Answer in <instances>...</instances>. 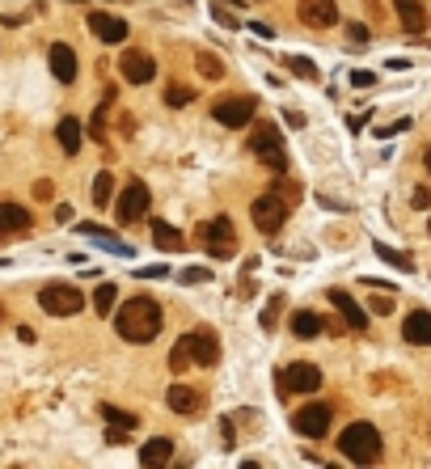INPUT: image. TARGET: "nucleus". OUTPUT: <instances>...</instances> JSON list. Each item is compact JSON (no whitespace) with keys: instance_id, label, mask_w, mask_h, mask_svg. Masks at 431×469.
<instances>
[{"instance_id":"1","label":"nucleus","mask_w":431,"mask_h":469,"mask_svg":"<svg viewBox=\"0 0 431 469\" xmlns=\"http://www.w3.org/2000/svg\"><path fill=\"white\" fill-rule=\"evenodd\" d=\"M161 326H165V313L152 296H132L114 317V330L123 342H152L161 334Z\"/></svg>"},{"instance_id":"2","label":"nucleus","mask_w":431,"mask_h":469,"mask_svg":"<svg viewBox=\"0 0 431 469\" xmlns=\"http://www.w3.org/2000/svg\"><path fill=\"white\" fill-rule=\"evenodd\" d=\"M338 453L351 461V465H376L380 461V431L372 423H351L343 435H338Z\"/></svg>"},{"instance_id":"3","label":"nucleus","mask_w":431,"mask_h":469,"mask_svg":"<svg viewBox=\"0 0 431 469\" xmlns=\"http://www.w3.org/2000/svg\"><path fill=\"white\" fill-rule=\"evenodd\" d=\"M190 359H199L203 368H212V364L220 359V342H216L212 330H195V334H182V338H177L169 364H173V368H186Z\"/></svg>"},{"instance_id":"4","label":"nucleus","mask_w":431,"mask_h":469,"mask_svg":"<svg viewBox=\"0 0 431 469\" xmlns=\"http://www.w3.org/2000/svg\"><path fill=\"white\" fill-rule=\"evenodd\" d=\"M199 237H203V245H208L212 258H228L237 250V229H233L228 216H212L208 225H199Z\"/></svg>"},{"instance_id":"5","label":"nucleus","mask_w":431,"mask_h":469,"mask_svg":"<svg viewBox=\"0 0 431 469\" xmlns=\"http://www.w3.org/2000/svg\"><path fill=\"white\" fill-rule=\"evenodd\" d=\"M249 148H254V157H258L267 169H275V174H284V169H288L284 140H279V131H275V127H267V123H262V127L249 136Z\"/></svg>"},{"instance_id":"6","label":"nucleus","mask_w":431,"mask_h":469,"mask_svg":"<svg viewBox=\"0 0 431 469\" xmlns=\"http://www.w3.org/2000/svg\"><path fill=\"white\" fill-rule=\"evenodd\" d=\"M38 305H42L51 317H72V313L85 309V296L76 292L72 283H51V288L38 292Z\"/></svg>"},{"instance_id":"7","label":"nucleus","mask_w":431,"mask_h":469,"mask_svg":"<svg viewBox=\"0 0 431 469\" xmlns=\"http://www.w3.org/2000/svg\"><path fill=\"white\" fill-rule=\"evenodd\" d=\"M249 216H254V229L271 237V233L284 229V220H288V203L279 199V194H262V199H254Z\"/></svg>"},{"instance_id":"8","label":"nucleus","mask_w":431,"mask_h":469,"mask_svg":"<svg viewBox=\"0 0 431 469\" xmlns=\"http://www.w3.org/2000/svg\"><path fill=\"white\" fill-rule=\"evenodd\" d=\"M148 203H152L148 186L140 178H132V182L123 186V194H119V225H136V220H144L148 216Z\"/></svg>"},{"instance_id":"9","label":"nucleus","mask_w":431,"mask_h":469,"mask_svg":"<svg viewBox=\"0 0 431 469\" xmlns=\"http://www.w3.org/2000/svg\"><path fill=\"white\" fill-rule=\"evenodd\" d=\"M119 72H123L127 85H148V81H157V64H152V55H144V51H123Z\"/></svg>"},{"instance_id":"10","label":"nucleus","mask_w":431,"mask_h":469,"mask_svg":"<svg viewBox=\"0 0 431 469\" xmlns=\"http://www.w3.org/2000/svg\"><path fill=\"white\" fill-rule=\"evenodd\" d=\"M212 114H216L220 127H245L254 118V97H224V102L212 106Z\"/></svg>"},{"instance_id":"11","label":"nucleus","mask_w":431,"mask_h":469,"mask_svg":"<svg viewBox=\"0 0 431 469\" xmlns=\"http://www.w3.org/2000/svg\"><path fill=\"white\" fill-rule=\"evenodd\" d=\"M292 427H296L300 435H309V440H321V435L330 431V406L313 402V406H304V410H296V418H292Z\"/></svg>"},{"instance_id":"12","label":"nucleus","mask_w":431,"mask_h":469,"mask_svg":"<svg viewBox=\"0 0 431 469\" xmlns=\"http://www.w3.org/2000/svg\"><path fill=\"white\" fill-rule=\"evenodd\" d=\"M284 393L288 389H296V393H317L321 389V368L317 364H292V368H284Z\"/></svg>"},{"instance_id":"13","label":"nucleus","mask_w":431,"mask_h":469,"mask_svg":"<svg viewBox=\"0 0 431 469\" xmlns=\"http://www.w3.org/2000/svg\"><path fill=\"white\" fill-rule=\"evenodd\" d=\"M300 21L313 30H330L338 21V5L334 0H300Z\"/></svg>"},{"instance_id":"14","label":"nucleus","mask_w":431,"mask_h":469,"mask_svg":"<svg viewBox=\"0 0 431 469\" xmlns=\"http://www.w3.org/2000/svg\"><path fill=\"white\" fill-rule=\"evenodd\" d=\"M402 338L415 342V347H431V313H427V309H415V313L402 322Z\"/></svg>"},{"instance_id":"15","label":"nucleus","mask_w":431,"mask_h":469,"mask_svg":"<svg viewBox=\"0 0 431 469\" xmlns=\"http://www.w3.org/2000/svg\"><path fill=\"white\" fill-rule=\"evenodd\" d=\"M330 305H334V309L343 313V322H347L351 330H364V326H368V313H364L360 305H355V296H351V292L334 288V292H330Z\"/></svg>"},{"instance_id":"16","label":"nucleus","mask_w":431,"mask_h":469,"mask_svg":"<svg viewBox=\"0 0 431 469\" xmlns=\"http://www.w3.org/2000/svg\"><path fill=\"white\" fill-rule=\"evenodd\" d=\"M393 13L402 21V30H410V34H423L427 30V9H423V0H393Z\"/></svg>"},{"instance_id":"17","label":"nucleus","mask_w":431,"mask_h":469,"mask_svg":"<svg viewBox=\"0 0 431 469\" xmlns=\"http://www.w3.org/2000/svg\"><path fill=\"white\" fill-rule=\"evenodd\" d=\"M89 30L101 42H127V21H119L110 13H89Z\"/></svg>"},{"instance_id":"18","label":"nucleus","mask_w":431,"mask_h":469,"mask_svg":"<svg viewBox=\"0 0 431 469\" xmlns=\"http://www.w3.org/2000/svg\"><path fill=\"white\" fill-rule=\"evenodd\" d=\"M51 72H56L60 85H72V81H76V55H72L68 42H56V47H51Z\"/></svg>"},{"instance_id":"19","label":"nucleus","mask_w":431,"mask_h":469,"mask_svg":"<svg viewBox=\"0 0 431 469\" xmlns=\"http://www.w3.org/2000/svg\"><path fill=\"white\" fill-rule=\"evenodd\" d=\"M76 233H81V237H93V241H101V245H106L110 254H119V258H132V254H136L123 237H114L110 229H101V225H76Z\"/></svg>"},{"instance_id":"20","label":"nucleus","mask_w":431,"mask_h":469,"mask_svg":"<svg viewBox=\"0 0 431 469\" xmlns=\"http://www.w3.org/2000/svg\"><path fill=\"white\" fill-rule=\"evenodd\" d=\"M169 457H173V444L161 435V440H148L144 448H140V465L144 469H157V465H169Z\"/></svg>"},{"instance_id":"21","label":"nucleus","mask_w":431,"mask_h":469,"mask_svg":"<svg viewBox=\"0 0 431 469\" xmlns=\"http://www.w3.org/2000/svg\"><path fill=\"white\" fill-rule=\"evenodd\" d=\"M21 229H30V212L17 207V203H0V237L21 233Z\"/></svg>"},{"instance_id":"22","label":"nucleus","mask_w":431,"mask_h":469,"mask_svg":"<svg viewBox=\"0 0 431 469\" xmlns=\"http://www.w3.org/2000/svg\"><path fill=\"white\" fill-rule=\"evenodd\" d=\"M199 393H195V385H169V410H177V414H195L199 410Z\"/></svg>"},{"instance_id":"23","label":"nucleus","mask_w":431,"mask_h":469,"mask_svg":"<svg viewBox=\"0 0 431 469\" xmlns=\"http://www.w3.org/2000/svg\"><path fill=\"white\" fill-rule=\"evenodd\" d=\"M56 140H60V148H64L68 157H76V153H81V123H76L72 114H68V118H60Z\"/></svg>"},{"instance_id":"24","label":"nucleus","mask_w":431,"mask_h":469,"mask_svg":"<svg viewBox=\"0 0 431 469\" xmlns=\"http://www.w3.org/2000/svg\"><path fill=\"white\" fill-rule=\"evenodd\" d=\"M292 334H296V338H317V334H321V317H317L313 309H300V313L292 317Z\"/></svg>"},{"instance_id":"25","label":"nucleus","mask_w":431,"mask_h":469,"mask_svg":"<svg viewBox=\"0 0 431 469\" xmlns=\"http://www.w3.org/2000/svg\"><path fill=\"white\" fill-rule=\"evenodd\" d=\"M152 241H157L161 250H182V233H177L173 225H161V220L152 225Z\"/></svg>"},{"instance_id":"26","label":"nucleus","mask_w":431,"mask_h":469,"mask_svg":"<svg viewBox=\"0 0 431 469\" xmlns=\"http://www.w3.org/2000/svg\"><path fill=\"white\" fill-rule=\"evenodd\" d=\"M114 301H119V288H114V283H97V292H93V309H97L101 317H110V313H114Z\"/></svg>"},{"instance_id":"27","label":"nucleus","mask_w":431,"mask_h":469,"mask_svg":"<svg viewBox=\"0 0 431 469\" xmlns=\"http://www.w3.org/2000/svg\"><path fill=\"white\" fill-rule=\"evenodd\" d=\"M110 190H114V178L101 169V174L93 178V186H89V199H93L97 207H106V203H110Z\"/></svg>"},{"instance_id":"28","label":"nucleus","mask_w":431,"mask_h":469,"mask_svg":"<svg viewBox=\"0 0 431 469\" xmlns=\"http://www.w3.org/2000/svg\"><path fill=\"white\" fill-rule=\"evenodd\" d=\"M101 414H106V423H110V427H123V431H136V427H140V418H136V414H127V410L101 406Z\"/></svg>"},{"instance_id":"29","label":"nucleus","mask_w":431,"mask_h":469,"mask_svg":"<svg viewBox=\"0 0 431 469\" xmlns=\"http://www.w3.org/2000/svg\"><path fill=\"white\" fill-rule=\"evenodd\" d=\"M288 72H296V77H304V81H317V64L304 60V55H288Z\"/></svg>"},{"instance_id":"30","label":"nucleus","mask_w":431,"mask_h":469,"mask_svg":"<svg viewBox=\"0 0 431 469\" xmlns=\"http://www.w3.org/2000/svg\"><path fill=\"white\" fill-rule=\"evenodd\" d=\"M279 309H284V296H271V301H267V309H262V317H258V322H262V330H275V322H279Z\"/></svg>"},{"instance_id":"31","label":"nucleus","mask_w":431,"mask_h":469,"mask_svg":"<svg viewBox=\"0 0 431 469\" xmlns=\"http://www.w3.org/2000/svg\"><path fill=\"white\" fill-rule=\"evenodd\" d=\"M372 250H376L380 258H385L389 266H397V270H410V266H415V262H410V258H406V254H397V250H389V245H380V241L372 245Z\"/></svg>"},{"instance_id":"32","label":"nucleus","mask_w":431,"mask_h":469,"mask_svg":"<svg viewBox=\"0 0 431 469\" xmlns=\"http://www.w3.org/2000/svg\"><path fill=\"white\" fill-rule=\"evenodd\" d=\"M165 102L169 106H186V102H195V89L190 85H169L165 89Z\"/></svg>"},{"instance_id":"33","label":"nucleus","mask_w":431,"mask_h":469,"mask_svg":"<svg viewBox=\"0 0 431 469\" xmlns=\"http://www.w3.org/2000/svg\"><path fill=\"white\" fill-rule=\"evenodd\" d=\"M195 68H199V72H203V77H208V81H220V77H224V68H220V64H216L212 55H203V51L195 55Z\"/></svg>"},{"instance_id":"34","label":"nucleus","mask_w":431,"mask_h":469,"mask_svg":"<svg viewBox=\"0 0 431 469\" xmlns=\"http://www.w3.org/2000/svg\"><path fill=\"white\" fill-rule=\"evenodd\" d=\"M208 279H212L208 266H186V270H182V283H208Z\"/></svg>"},{"instance_id":"35","label":"nucleus","mask_w":431,"mask_h":469,"mask_svg":"<svg viewBox=\"0 0 431 469\" xmlns=\"http://www.w3.org/2000/svg\"><path fill=\"white\" fill-rule=\"evenodd\" d=\"M351 85H355V89H368V85H376V72H368V68H355V72H351Z\"/></svg>"},{"instance_id":"36","label":"nucleus","mask_w":431,"mask_h":469,"mask_svg":"<svg viewBox=\"0 0 431 469\" xmlns=\"http://www.w3.org/2000/svg\"><path fill=\"white\" fill-rule=\"evenodd\" d=\"M136 275H140V279H165V275H169V266H165V262H157V266H140Z\"/></svg>"},{"instance_id":"37","label":"nucleus","mask_w":431,"mask_h":469,"mask_svg":"<svg viewBox=\"0 0 431 469\" xmlns=\"http://www.w3.org/2000/svg\"><path fill=\"white\" fill-rule=\"evenodd\" d=\"M347 38H351V47H364L368 42V26H347Z\"/></svg>"},{"instance_id":"38","label":"nucleus","mask_w":431,"mask_h":469,"mask_svg":"<svg viewBox=\"0 0 431 469\" xmlns=\"http://www.w3.org/2000/svg\"><path fill=\"white\" fill-rule=\"evenodd\" d=\"M212 13H216V21H220V26H228V30L237 26V17H233V13H224V5H212Z\"/></svg>"},{"instance_id":"39","label":"nucleus","mask_w":431,"mask_h":469,"mask_svg":"<svg viewBox=\"0 0 431 469\" xmlns=\"http://www.w3.org/2000/svg\"><path fill=\"white\" fill-rule=\"evenodd\" d=\"M284 123L300 131V127H304V114H300V110H284Z\"/></svg>"},{"instance_id":"40","label":"nucleus","mask_w":431,"mask_h":469,"mask_svg":"<svg viewBox=\"0 0 431 469\" xmlns=\"http://www.w3.org/2000/svg\"><path fill=\"white\" fill-rule=\"evenodd\" d=\"M372 309H376V313H393V301H389V296H376Z\"/></svg>"},{"instance_id":"41","label":"nucleus","mask_w":431,"mask_h":469,"mask_svg":"<svg viewBox=\"0 0 431 469\" xmlns=\"http://www.w3.org/2000/svg\"><path fill=\"white\" fill-rule=\"evenodd\" d=\"M56 220H60V225H68V220H72V207H68V203H60V207H56Z\"/></svg>"},{"instance_id":"42","label":"nucleus","mask_w":431,"mask_h":469,"mask_svg":"<svg viewBox=\"0 0 431 469\" xmlns=\"http://www.w3.org/2000/svg\"><path fill=\"white\" fill-rule=\"evenodd\" d=\"M423 165H427V174H431V148H427V153H423Z\"/></svg>"},{"instance_id":"43","label":"nucleus","mask_w":431,"mask_h":469,"mask_svg":"<svg viewBox=\"0 0 431 469\" xmlns=\"http://www.w3.org/2000/svg\"><path fill=\"white\" fill-rule=\"evenodd\" d=\"M427 229H431V220H427Z\"/></svg>"}]
</instances>
